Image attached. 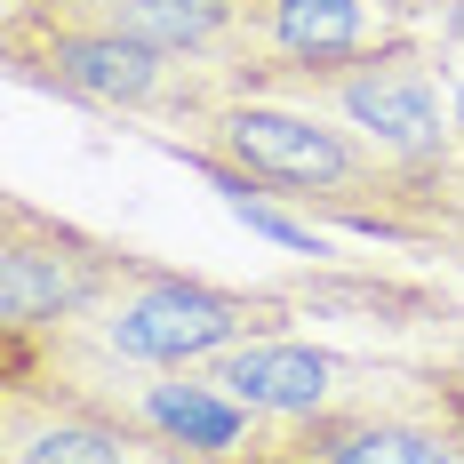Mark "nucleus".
Segmentation results:
<instances>
[{
    "label": "nucleus",
    "instance_id": "9d476101",
    "mask_svg": "<svg viewBox=\"0 0 464 464\" xmlns=\"http://www.w3.org/2000/svg\"><path fill=\"white\" fill-rule=\"evenodd\" d=\"M41 8L104 24V33H129V41L169 48V56L208 64V72H225L232 33H240V0H41Z\"/></svg>",
    "mask_w": 464,
    "mask_h": 464
},
{
    "label": "nucleus",
    "instance_id": "7ed1b4c3",
    "mask_svg": "<svg viewBox=\"0 0 464 464\" xmlns=\"http://www.w3.org/2000/svg\"><path fill=\"white\" fill-rule=\"evenodd\" d=\"M273 464H464V369L361 361L336 409L273 432Z\"/></svg>",
    "mask_w": 464,
    "mask_h": 464
},
{
    "label": "nucleus",
    "instance_id": "6e6552de",
    "mask_svg": "<svg viewBox=\"0 0 464 464\" xmlns=\"http://www.w3.org/2000/svg\"><path fill=\"white\" fill-rule=\"evenodd\" d=\"M144 432L104 401L56 392L33 376H0V464H129Z\"/></svg>",
    "mask_w": 464,
    "mask_h": 464
},
{
    "label": "nucleus",
    "instance_id": "f257e3e1",
    "mask_svg": "<svg viewBox=\"0 0 464 464\" xmlns=\"http://www.w3.org/2000/svg\"><path fill=\"white\" fill-rule=\"evenodd\" d=\"M152 144L208 169L232 200H288V208H313V217L353 232H376V208L401 177L328 112L265 89H225V81H208V96L185 121H169Z\"/></svg>",
    "mask_w": 464,
    "mask_h": 464
},
{
    "label": "nucleus",
    "instance_id": "f8f14e48",
    "mask_svg": "<svg viewBox=\"0 0 464 464\" xmlns=\"http://www.w3.org/2000/svg\"><path fill=\"white\" fill-rule=\"evenodd\" d=\"M449 121H457V144H464V64L449 72Z\"/></svg>",
    "mask_w": 464,
    "mask_h": 464
},
{
    "label": "nucleus",
    "instance_id": "ddd939ff",
    "mask_svg": "<svg viewBox=\"0 0 464 464\" xmlns=\"http://www.w3.org/2000/svg\"><path fill=\"white\" fill-rule=\"evenodd\" d=\"M409 8H464V0H409Z\"/></svg>",
    "mask_w": 464,
    "mask_h": 464
},
{
    "label": "nucleus",
    "instance_id": "39448f33",
    "mask_svg": "<svg viewBox=\"0 0 464 464\" xmlns=\"http://www.w3.org/2000/svg\"><path fill=\"white\" fill-rule=\"evenodd\" d=\"M129 265L137 248L8 192L0 200V336H48V328L81 321Z\"/></svg>",
    "mask_w": 464,
    "mask_h": 464
},
{
    "label": "nucleus",
    "instance_id": "0eeeda50",
    "mask_svg": "<svg viewBox=\"0 0 464 464\" xmlns=\"http://www.w3.org/2000/svg\"><path fill=\"white\" fill-rule=\"evenodd\" d=\"M112 417H129L144 440L169 449H208V457H265L280 424H265L256 409H240L208 369H169V376H129L104 392Z\"/></svg>",
    "mask_w": 464,
    "mask_h": 464
},
{
    "label": "nucleus",
    "instance_id": "f03ea898",
    "mask_svg": "<svg viewBox=\"0 0 464 464\" xmlns=\"http://www.w3.org/2000/svg\"><path fill=\"white\" fill-rule=\"evenodd\" d=\"M0 48H8V72L24 89H48L64 104H89L112 121H144V137H160L169 121H185L192 104L208 96V64H185L169 48H144L129 33H104L81 16H56L41 0H8L0 16Z\"/></svg>",
    "mask_w": 464,
    "mask_h": 464
},
{
    "label": "nucleus",
    "instance_id": "423d86ee",
    "mask_svg": "<svg viewBox=\"0 0 464 464\" xmlns=\"http://www.w3.org/2000/svg\"><path fill=\"white\" fill-rule=\"evenodd\" d=\"M409 0H240V33L217 81L232 89H273L288 72H321L361 48L409 33Z\"/></svg>",
    "mask_w": 464,
    "mask_h": 464
},
{
    "label": "nucleus",
    "instance_id": "20e7f679",
    "mask_svg": "<svg viewBox=\"0 0 464 464\" xmlns=\"http://www.w3.org/2000/svg\"><path fill=\"white\" fill-rule=\"evenodd\" d=\"M265 96H296V104L328 112L336 129H353V137L369 144L384 169H432V160L457 152L449 81H440L432 41H417V33H392V41L361 48L344 64H321V72H288Z\"/></svg>",
    "mask_w": 464,
    "mask_h": 464
},
{
    "label": "nucleus",
    "instance_id": "9b49d317",
    "mask_svg": "<svg viewBox=\"0 0 464 464\" xmlns=\"http://www.w3.org/2000/svg\"><path fill=\"white\" fill-rule=\"evenodd\" d=\"M129 464H273V449H265V457H208V449H169V440H144Z\"/></svg>",
    "mask_w": 464,
    "mask_h": 464
},
{
    "label": "nucleus",
    "instance_id": "1a4fd4ad",
    "mask_svg": "<svg viewBox=\"0 0 464 464\" xmlns=\"http://www.w3.org/2000/svg\"><path fill=\"white\" fill-rule=\"evenodd\" d=\"M200 369L225 384L240 409H256L265 424H304L336 409L344 401V384L361 376L353 353H328V344H304V336H248V344H232L217 361H200Z\"/></svg>",
    "mask_w": 464,
    "mask_h": 464
}]
</instances>
